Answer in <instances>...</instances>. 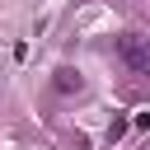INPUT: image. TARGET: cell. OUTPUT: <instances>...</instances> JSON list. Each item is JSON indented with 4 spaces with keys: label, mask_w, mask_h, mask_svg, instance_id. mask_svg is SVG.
Segmentation results:
<instances>
[{
    "label": "cell",
    "mask_w": 150,
    "mask_h": 150,
    "mask_svg": "<svg viewBox=\"0 0 150 150\" xmlns=\"http://www.w3.org/2000/svg\"><path fill=\"white\" fill-rule=\"evenodd\" d=\"M52 84H56V94H70V89H80V75L66 66V70H56V80H52Z\"/></svg>",
    "instance_id": "obj_2"
},
{
    "label": "cell",
    "mask_w": 150,
    "mask_h": 150,
    "mask_svg": "<svg viewBox=\"0 0 150 150\" xmlns=\"http://www.w3.org/2000/svg\"><path fill=\"white\" fill-rule=\"evenodd\" d=\"M117 56H122L131 70L150 75V42H141V38H117Z\"/></svg>",
    "instance_id": "obj_1"
}]
</instances>
